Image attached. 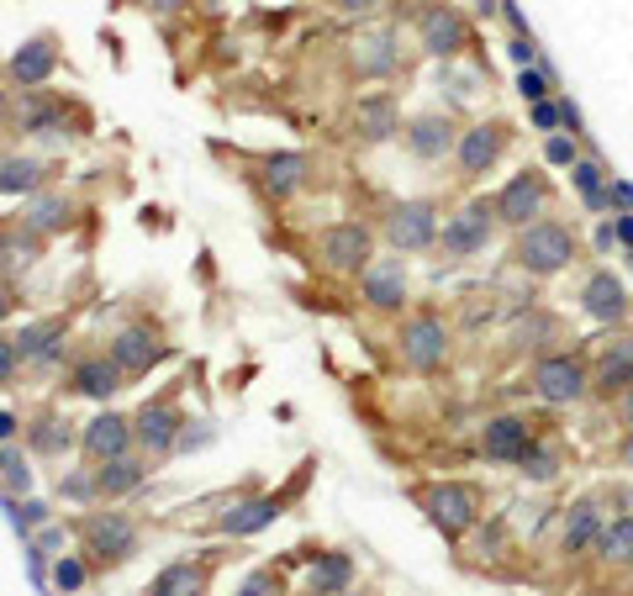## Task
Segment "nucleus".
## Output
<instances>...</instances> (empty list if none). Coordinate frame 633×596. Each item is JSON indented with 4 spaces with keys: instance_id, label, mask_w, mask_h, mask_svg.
<instances>
[{
    "instance_id": "1",
    "label": "nucleus",
    "mask_w": 633,
    "mask_h": 596,
    "mask_svg": "<svg viewBox=\"0 0 633 596\" xmlns=\"http://www.w3.org/2000/svg\"><path fill=\"white\" fill-rule=\"evenodd\" d=\"M507 259L518 264L522 275H533V280H549V275L571 269V264L580 259V233L571 228V222L538 217V222L518 228V238H512V253H507Z\"/></svg>"
},
{
    "instance_id": "2",
    "label": "nucleus",
    "mask_w": 633,
    "mask_h": 596,
    "mask_svg": "<svg viewBox=\"0 0 633 596\" xmlns=\"http://www.w3.org/2000/svg\"><path fill=\"white\" fill-rule=\"evenodd\" d=\"M412 501L422 507V517L449 538V543H460V538L480 523V512H486V496H480V485H470V480H428V485H412Z\"/></svg>"
},
{
    "instance_id": "3",
    "label": "nucleus",
    "mask_w": 633,
    "mask_h": 596,
    "mask_svg": "<svg viewBox=\"0 0 633 596\" xmlns=\"http://www.w3.org/2000/svg\"><path fill=\"white\" fill-rule=\"evenodd\" d=\"M74 534H79V549L90 554L96 570H121V565H132L137 549H143V528H137L127 512H85V517L74 523Z\"/></svg>"
},
{
    "instance_id": "4",
    "label": "nucleus",
    "mask_w": 633,
    "mask_h": 596,
    "mask_svg": "<svg viewBox=\"0 0 633 596\" xmlns=\"http://www.w3.org/2000/svg\"><path fill=\"white\" fill-rule=\"evenodd\" d=\"M528 391L544 401V407H576L591 396V364L586 354H538L528 369Z\"/></svg>"
},
{
    "instance_id": "5",
    "label": "nucleus",
    "mask_w": 633,
    "mask_h": 596,
    "mask_svg": "<svg viewBox=\"0 0 633 596\" xmlns=\"http://www.w3.org/2000/svg\"><path fill=\"white\" fill-rule=\"evenodd\" d=\"M438 228H444V206L433 195H406L386 211L380 233L396 253H428V248H438Z\"/></svg>"
},
{
    "instance_id": "6",
    "label": "nucleus",
    "mask_w": 633,
    "mask_h": 596,
    "mask_svg": "<svg viewBox=\"0 0 633 596\" xmlns=\"http://www.w3.org/2000/svg\"><path fill=\"white\" fill-rule=\"evenodd\" d=\"M496 206H491V195H475V201H464L454 217H444V228H438V253L449 259V264H460V259H475V253H486V243L496 238Z\"/></svg>"
},
{
    "instance_id": "7",
    "label": "nucleus",
    "mask_w": 633,
    "mask_h": 596,
    "mask_svg": "<svg viewBox=\"0 0 633 596\" xmlns=\"http://www.w3.org/2000/svg\"><path fill=\"white\" fill-rule=\"evenodd\" d=\"M312 248H317V264L328 275H354L359 280L375 264V228H364V222H328Z\"/></svg>"
},
{
    "instance_id": "8",
    "label": "nucleus",
    "mask_w": 633,
    "mask_h": 596,
    "mask_svg": "<svg viewBox=\"0 0 633 596\" xmlns=\"http://www.w3.org/2000/svg\"><path fill=\"white\" fill-rule=\"evenodd\" d=\"M449 344H454V333H449V322L438 311H412L402 322V333H396L402 364L417 369V375H438L449 364Z\"/></svg>"
},
{
    "instance_id": "9",
    "label": "nucleus",
    "mask_w": 633,
    "mask_h": 596,
    "mask_svg": "<svg viewBox=\"0 0 633 596\" xmlns=\"http://www.w3.org/2000/svg\"><path fill=\"white\" fill-rule=\"evenodd\" d=\"M132 433H137V454L143 459H170L179 449V433H185V412H179V396L159 391L154 401H143L132 412Z\"/></svg>"
},
{
    "instance_id": "10",
    "label": "nucleus",
    "mask_w": 633,
    "mask_h": 596,
    "mask_svg": "<svg viewBox=\"0 0 633 596\" xmlns=\"http://www.w3.org/2000/svg\"><path fill=\"white\" fill-rule=\"evenodd\" d=\"M512 121H502V117H486V121H475V127H464L460 132V148H454V170H460V179L470 185V179H480V175H491L496 164H502V153L512 148Z\"/></svg>"
},
{
    "instance_id": "11",
    "label": "nucleus",
    "mask_w": 633,
    "mask_h": 596,
    "mask_svg": "<svg viewBox=\"0 0 633 596\" xmlns=\"http://www.w3.org/2000/svg\"><path fill=\"white\" fill-rule=\"evenodd\" d=\"M106 354L116 359V369H121L127 380H143V375H154L174 349H170V338H164L159 327H148V322H127L112 344H106Z\"/></svg>"
},
{
    "instance_id": "12",
    "label": "nucleus",
    "mask_w": 633,
    "mask_h": 596,
    "mask_svg": "<svg viewBox=\"0 0 633 596\" xmlns=\"http://www.w3.org/2000/svg\"><path fill=\"white\" fill-rule=\"evenodd\" d=\"M417 43H422V54H433V59H460L464 48L475 43V32H470V21H464L454 5L428 0V5L417 11Z\"/></svg>"
},
{
    "instance_id": "13",
    "label": "nucleus",
    "mask_w": 633,
    "mask_h": 596,
    "mask_svg": "<svg viewBox=\"0 0 633 596\" xmlns=\"http://www.w3.org/2000/svg\"><path fill=\"white\" fill-rule=\"evenodd\" d=\"M491 206H496V222L518 233V228H528V222L544 217V206H549V179L538 175V170H522V175H512L491 195Z\"/></svg>"
},
{
    "instance_id": "14",
    "label": "nucleus",
    "mask_w": 633,
    "mask_h": 596,
    "mask_svg": "<svg viewBox=\"0 0 633 596\" xmlns=\"http://www.w3.org/2000/svg\"><path fill=\"white\" fill-rule=\"evenodd\" d=\"M137 449V433H132V418L127 412H112L101 407L90 422H79V454L85 465H101V459H121Z\"/></svg>"
},
{
    "instance_id": "15",
    "label": "nucleus",
    "mask_w": 633,
    "mask_h": 596,
    "mask_svg": "<svg viewBox=\"0 0 633 596\" xmlns=\"http://www.w3.org/2000/svg\"><path fill=\"white\" fill-rule=\"evenodd\" d=\"M402 143H406L412 159L444 164V159L460 148V127H454V117H444V112H422V117H412L402 127Z\"/></svg>"
},
{
    "instance_id": "16",
    "label": "nucleus",
    "mask_w": 633,
    "mask_h": 596,
    "mask_svg": "<svg viewBox=\"0 0 633 596\" xmlns=\"http://www.w3.org/2000/svg\"><path fill=\"white\" fill-rule=\"evenodd\" d=\"M602 507H607V491L576 496V501L565 507V523H560V554H586V549H596V538H602L607 517H612V512H602Z\"/></svg>"
},
{
    "instance_id": "17",
    "label": "nucleus",
    "mask_w": 633,
    "mask_h": 596,
    "mask_svg": "<svg viewBox=\"0 0 633 596\" xmlns=\"http://www.w3.org/2000/svg\"><path fill=\"white\" fill-rule=\"evenodd\" d=\"M538 433H533V422L518 418V412H502V418H486L480 422V454L491 459V465H518L522 454H528V443H533Z\"/></svg>"
},
{
    "instance_id": "18",
    "label": "nucleus",
    "mask_w": 633,
    "mask_h": 596,
    "mask_svg": "<svg viewBox=\"0 0 633 596\" xmlns=\"http://www.w3.org/2000/svg\"><path fill=\"white\" fill-rule=\"evenodd\" d=\"M580 306H586V317H591V322L618 327V322H629L633 296L623 291V280H618L612 269H591V275H586V286H580Z\"/></svg>"
},
{
    "instance_id": "19",
    "label": "nucleus",
    "mask_w": 633,
    "mask_h": 596,
    "mask_svg": "<svg viewBox=\"0 0 633 596\" xmlns=\"http://www.w3.org/2000/svg\"><path fill=\"white\" fill-rule=\"evenodd\" d=\"M212 575H217V549L196 554V559H174L164 565L143 596H212Z\"/></svg>"
},
{
    "instance_id": "20",
    "label": "nucleus",
    "mask_w": 633,
    "mask_h": 596,
    "mask_svg": "<svg viewBox=\"0 0 633 596\" xmlns=\"http://www.w3.org/2000/svg\"><path fill=\"white\" fill-rule=\"evenodd\" d=\"M54 69H58V37L54 32L27 37V43L11 54V63H5V74H11L16 90H43V85L54 79Z\"/></svg>"
},
{
    "instance_id": "21",
    "label": "nucleus",
    "mask_w": 633,
    "mask_h": 596,
    "mask_svg": "<svg viewBox=\"0 0 633 596\" xmlns=\"http://www.w3.org/2000/svg\"><path fill=\"white\" fill-rule=\"evenodd\" d=\"M11 121H16L21 132H32V137H63V132H69V101L54 95V90H21Z\"/></svg>"
},
{
    "instance_id": "22",
    "label": "nucleus",
    "mask_w": 633,
    "mask_h": 596,
    "mask_svg": "<svg viewBox=\"0 0 633 596\" xmlns=\"http://www.w3.org/2000/svg\"><path fill=\"white\" fill-rule=\"evenodd\" d=\"M69 327H74V311H48V317H37V322H21V333H11L21 364H48V359L63 349Z\"/></svg>"
},
{
    "instance_id": "23",
    "label": "nucleus",
    "mask_w": 633,
    "mask_h": 596,
    "mask_svg": "<svg viewBox=\"0 0 633 596\" xmlns=\"http://www.w3.org/2000/svg\"><path fill=\"white\" fill-rule=\"evenodd\" d=\"M633 385V333H618L596 364H591V396H602V401H612V396H623Z\"/></svg>"
},
{
    "instance_id": "24",
    "label": "nucleus",
    "mask_w": 633,
    "mask_h": 596,
    "mask_svg": "<svg viewBox=\"0 0 633 596\" xmlns=\"http://www.w3.org/2000/svg\"><path fill=\"white\" fill-rule=\"evenodd\" d=\"M27 438V454L32 459H63L69 449H79V427L63 418V412H37V418L21 427Z\"/></svg>"
},
{
    "instance_id": "25",
    "label": "nucleus",
    "mask_w": 633,
    "mask_h": 596,
    "mask_svg": "<svg viewBox=\"0 0 633 596\" xmlns=\"http://www.w3.org/2000/svg\"><path fill=\"white\" fill-rule=\"evenodd\" d=\"M121 385H127V375L116 369L112 354H85L69 369V391H74V396H90V401H101V407L112 401Z\"/></svg>"
},
{
    "instance_id": "26",
    "label": "nucleus",
    "mask_w": 633,
    "mask_h": 596,
    "mask_svg": "<svg viewBox=\"0 0 633 596\" xmlns=\"http://www.w3.org/2000/svg\"><path fill=\"white\" fill-rule=\"evenodd\" d=\"M359 291L375 311H402L406 306V264L402 259H375L364 275H359Z\"/></svg>"
},
{
    "instance_id": "27",
    "label": "nucleus",
    "mask_w": 633,
    "mask_h": 596,
    "mask_svg": "<svg viewBox=\"0 0 633 596\" xmlns=\"http://www.w3.org/2000/svg\"><path fill=\"white\" fill-rule=\"evenodd\" d=\"M280 512H286L280 496H248V501H232L228 512L217 517V534H222V538H254V534H264Z\"/></svg>"
},
{
    "instance_id": "28",
    "label": "nucleus",
    "mask_w": 633,
    "mask_h": 596,
    "mask_svg": "<svg viewBox=\"0 0 633 596\" xmlns=\"http://www.w3.org/2000/svg\"><path fill=\"white\" fill-rule=\"evenodd\" d=\"M148 465H154V459H143L137 449L121 454V459H101V465H90V470H96V501H121V496H132V491L148 480Z\"/></svg>"
},
{
    "instance_id": "29",
    "label": "nucleus",
    "mask_w": 633,
    "mask_h": 596,
    "mask_svg": "<svg viewBox=\"0 0 633 596\" xmlns=\"http://www.w3.org/2000/svg\"><path fill=\"white\" fill-rule=\"evenodd\" d=\"M74 201L63 195V190H37L27 206H21V222L32 228V233H43V238H58V233H69L74 228Z\"/></svg>"
},
{
    "instance_id": "30",
    "label": "nucleus",
    "mask_w": 633,
    "mask_h": 596,
    "mask_svg": "<svg viewBox=\"0 0 633 596\" xmlns=\"http://www.w3.org/2000/svg\"><path fill=\"white\" fill-rule=\"evenodd\" d=\"M312 153H301V148H286V153H270L264 159V190L270 195H296V190H306V179H312Z\"/></svg>"
},
{
    "instance_id": "31",
    "label": "nucleus",
    "mask_w": 633,
    "mask_h": 596,
    "mask_svg": "<svg viewBox=\"0 0 633 596\" xmlns=\"http://www.w3.org/2000/svg\"><path fill=\"white\" fill-rule=\"evenodd\" d=\"M396 37L391 32H364L359 43H354V74L359 79H391L396 74Z\"/></svg>"
},
{
    "instance_id": "32",
    "label": "nucleus",
    "mask_w": 633,
    "mask_h": 596,
    "mask_svg": "<svg viewBox=\"0 0 633 596\" xmlns=\"http://www.w3.org/2000/svg\"><path fill=\"white\" fill-rule=\"evenodd\" d=\"M354 127H359V132H354L359 143H386V137L402 132V112H396L391 95H364L359 112H354Z\"/></svg>"
},
{
    "instance_id": "33",
    "label": "nucleus",
    "mask_w": 633,
    "mask_h": 596,
    "mask_svg": "<svg viewBox=\"0 0 633 596\" xmlns=\"http://www.w3.org/2000/svg\"><path fill=\"white\" fill-rule=\"evenodd\" d=\"M306 586H312V592H328V596L354 592V554H348V549H317Z\"/></svg>"
},
{
    "instance_id": "34",
    "label": "nucleus",
    "mask_w": 633,
    "mask_h": 596,
    "mask_svg": "<svg viewBox=\"0 0 633 596\" xmlns=\"http://www.w3.org/2000/svg\"><path fill=\"white\" fill-rule=\"evenodd\" d=\"M571 185H576V195H580V206H586V211H596V217H602V211H612V175H607L596 159H586V153H580L576 164H571Z\"/></svg>"
},
{
    "instance_id": "35",
    "label": "nucleus",
    "mask_w": 633,
    "mask_h": 596,
    "mask_svg": "<svg viewBox=\"0 0 633 596\" xmlns=\"http://www.w3.org/2000/svg\"><path fill=\"white\" fill-rule=\"evenodd\" d=\"M596 559L607 570H633V512H612L596 538Z\"/></svg>"
},
{
    "instance_id": "36",
    "label": "nucleus",
    "mask_w": 633,
    "mask_h": 596,
    "mask_svg": "<svg viewBox=\"0 0 633 596\" xmlns=\"http://www.w3.org/2000/svg\"><path fill=\"white\" fill-rule=\"evenodd\" d=\"M37 190H48V164L43 159H0V195H37Z\"/></svg>"
},
{
    "instance_id": "37",
    "label": "nucleus",
    "mask_w": 633,
    "mask_h": 596,
    "mask_svg": "<svg viewBox=\"0 0 633 596\" xmlns=\"http://www.w3.org/2000/svg\"><path fill=\"white\" fill-rule=\"evenodd\" d=\"M90 575H96V565H90V554L79 549V554H58L54 570H48V581H54L58 596H79L90 586Z\"/></svg>"
},
{
    "instance_id": "38",
    "label": "nucleus",
    "mask_w": 633,
    "mask_h": 596,
    "mask_svg": "<svg viewBox=\"0 0 633 596\" xmlns=\"http://www.w3.org/2000/svg\"><path fill=\"white\" fill-rule=\"evenodd\" d=\"M32 491V465L16 443H0V496L5 501H21Z\"/></svg>"
},
{
    "instance_id": "39",
    "label": "nucleus",
    "mask_w": 633,
    "mask_h": 596,
    "mask_svg": "<svg viewBox=\"0 0 633 596\" xmlns=\"http://www.w3.org/2000/svg\"><path fill=\"white\" fill-rule=\"evenodd\" d=\"M43 243H48V238H43V233H32L27 222H21V228H5V238H0V259L27 269V264H37V259H43Z\"/></svg>"
},
{
    "instance_id": "40",
    "label": "nucleus",
    "mask_w": 633,
    "mask_h": 596,
    "mask_svg": "<svg viewBox=\"0 0 633 596\" xmlns=\"http://www.w3.org/2000/svg\"><path fill=\"white\" fill-rule=\"evenodd\" d=\"M554 333H560V327H554V317H549V311H538V306H528V311H518V317H512V344H518V349H538V338H549V344H554Z\"/></svg>"
},
{
    "instance_id": "41",
    "label": "nucleus",
    "mask_w": 633,
    "mask_h": 596,
    "mask_svg": "<svg viewBox=\"0 0 633 596\" xmlns=\"http://www.w3.org/2000/svg\"><path fill=\"white\" fill-rule=\"evenodd\" d=\"M522 480H554L560 476V443H549V438H533L528 443V454L518 459Z\"/></svg>"
},
{
    "instance_id": "42",
    "label": "nucleus",
    "mask_w": 633,
    "mask_h": 596,
    "mask_svg": "<svg viewBox=\"0 0 633 596\" xmlns=\"http://www.w3.org/2000/svg\"><path fill=\"white\" fill-rule=\"evenodd\" d=\"M232 596H290L286 565H259V570H248V575H243V586H237Z\"/></svg>"
},
{
    "instance_id": "43",
    "label": "nucleus",
    "mask_w": 633,
    "mask_h": 596,
    "mask_svg": "<svg viewBox=\"0 0 633 596\" xmlns=\"http://www.w3.org/2000/svg\"><path fill=\"white\" fill-rule=\"evenodd\" d=\"M549 90H554V74L544 69V63H528V69H518V95L533 106V101H549Z\"/></svg>"
},
{
    "instance_id": "44",
    "label": "nucleus",
    "mask_w": 633,
    "mask_h": 596,
    "mask_svg": "<svg viewBox=\"0 0 633 596\" xmlns=\"http://www.w3.org/2000/svg\"><path fill=\"white\" fill-rule=\"evenodd\" d=\"M58 496L90 507V501H96V470H90V465H85V470H63V476H58Z\"/></svg>"
},
{
    "instance_id": "45",
    "label": "nucleus",
    "mask_w": 633,
    "mask_h": 596,
    "mask_svg": "<svg viewBox=\"0 0 633 596\" xmlns=\"http://www.w3.org/2000/svg\"><path fill=\"white\" fill-rule=\"evenodd\" d=\"M544 159H549L554 170H571V164L580 159L576 137H565V132H549V137H544Z\"/></svg>"
},
{
    "instance_id": "46",
    "label": "nucleus",
    "mask_w": 633,
    "mask_h": 596,
    "mask_svg": "<svg viewBox=\"0 0 633 596\" xmlns=\"http://www.w3.org/2000/svg\"><path fill=\"white\" fill-rule=\"evenodd\" d=\"M528 121L549 137V132H560V127H565V106H560V101H533V106H528Z\"/></svg>"
},
{
    "instance_id": "47",
    "label": "nucleus",
    "mask_w": 633,
    "mask_h": 596,
    "mask_svg": "<svg viewBox=\"0 0 633 596\" xmlns=\"http://www.w3.org/2000/svg\"><path fill=\"white\" fill-rule=\"evenodd\" d=\"M11 507H16V528H21V534H32V528H48V517H54L43 501H11Z\"/></svg>"
},
{
    "instance_id": "48",
    "label": "nucleus",
    "mask_w": 633,
    "mask_h": 596,
    "mask_svg": "<svg viewBox=\"0 0 633 596\" xmlns=\"http://www.w3.org/2000/svg\"><path fill=\"white\" fill-rule=\"evenodd\" d=\"M16 369H21L16 338H5V333H0V385H11V380H16Z\"/></svg>"
},
{
    "instance_id": "49",
    "label": "nucleus",
    "mask_w": 633,
    "mask_h": 596,
    "mask_svg": "<svg viewBox=\"0 0 633 596\" xmlns=\"http://www.w3.org/2000/svg\"><path fill=\"white\" fill-rule=\"evenodd\" d=\"M16 306H21L16 280H5V275H0V322H11V317H16Z\"/></svg>"
},
{
    "instance_id": "50",
    "label": "nucleus",
    "mask_w": 633,
    "mask_h": 596,
    "mask_svg": "<svg viewBox=\"0 0 633 596\" xmlns=\"http://www.w3.org/2000/svg\"><path fill=\"white\" fill-rule=\"evenodd\" d=\"M507 54H512V63H518V69H528V63H538V43H533V37H512V43H507Z\"/></svg>"
},
{
    "instance_id": "51",
    "label": "nucleus",
    "mask_w": 633,
    "mask_h": 596,
    "mask_svg": "<svg viewBox=\"0 0 633 596\" xmlns=\"http://www.w3.org/2000/svg\"><path fill=\"white\" fill-rule=\"evenodd\" d=\"M612 233H618V243L633 253V211H618V217H612Z\"/></svg>"
},
{
    "instance_id": "52",
    "label": "nucleus",
    "mask_w": 633,
    "mask_h": 596,
    "mask_svg": "<svg viewBox=\"0 0 633 596\" xmlns=\"http://www.w3.org/2000/svg\"><path fill=\"white\" fill-rule=\"evenodd\" d=\"M612 206H618V211H633V185L629 179H612Z\"/></svg>"
},
{
    "instance_id": "53",
    "label": "nucleus",
    "mask_w": 633,
    "mask_h": 596,
    "mask_svg": "<svg viewBox=\"0 0 633 596\" xmlns=\"http://www.w3.org/2000/svg\"><path fill=\"white\" fill-rule=\"evenodd\" d=\"M21 427H27V422H16V412H0V443H16Z\"/></svg>"
},
{
    "instance_id": "54",
    "label": "nucleus",
    "mask_w": 633,
    "mask_h": 596,
    "mask_svg": "<svg viewBox=\"0 0 633 596\" xmlns=\"http://www.w3.org/2000/svg\"><path fill=\"white\" fill-rule=\"evenodd\" d=\"M143 5H148L154 16H174V11H185L190 0H143Z\"/></svg>"
},
{
    "instance_id": "55",
    "label": "nucleus",
    "mask_w": 633,
    "mask_h": 596,
    "mask_svg": "<svg viewBox=\"0 0 633 596\" xmlns=\"http://www.w3.org/2000/svg\"><path fill=\"white\" fill-rule=\"evenodd\" d=\"M596 248H602V253H612V248H618V233H612V222H602V228H596Z\"/></svg>"
},
{
    "instance_id": "56",
    "label": "nucleus",
    "mask_w": 633,
    "mask_h": 596,
    "mask_svg": "<svg viewBox=\"0 0 633 596\" xmlns=\"http://www.w3.org/2000/svg\"><path fill=\"white\" fill-rule=\"evenodd\" d=\"M618 412H623V427L633 433V385L623 391V396H618Z\"/></svg>"
},
{
    "instance_id": "57",
    "label": "nucleus",
    "mask_w": 633,
    "mask_h": 596,
    "mask_svg": "<svg viewBox=\"0 0 633 596\" xmlns=\"http://www.w3.org/2000/svg\"><path fill=\"white\" fill-rule=\"evenodd\" d=\"M344 11H375V5H386V0H338Z\"/></svg>"
},
{
    "instance_id": "58",
    "label": "nucleus",
    "mask_w": 633,
    "mask_h": 596,
    "mask_svg": "<svg viewBox=\"0 0 633 596\" xmlns=\"http://www.w3.org/2000/svg\"><path fill=\"white\" fill-rule=\"evenodd\" d=\"M5 101H11V74L0 69V112H5Z\"/></svg>"
},
{
    "instance_id": "59",
    "label": "nucleus",
    "mask_w": 633,
    "mask_h": 596,
    "mask_svg": "<svg viewBox=\"0 0 633 596\" xmlns=\"http://www.w3.org/2000/svg\"><path fill=\"white\" fill-rule=\"evenodd\" d=\"M475 5H480V11H496V0H475Z\"/></svg>"
},
{
    "instance_id": "60",
    "label": "nucleus",
    "mask_w": 633,
    "mask_h": 596,
    "mask_svg": "<svg viewBox=\"0 0 633 596\" xmlns=\"http://www.w3.org/2000/svg\"><path fill=\"white\" fill-rule=\"evenodd\" d=\"M301 596H328V592H312V586H306V592H301Z\"/></svg>"
},
{
    "instance_id": "61",
    "label": "nucleus",
    "mask_w": 633,
    "mask_h": 596,
    "mask_svg": "<svg viewBox=\"0 0 633 596\" xmlns=\"http://www.w3.org/2000/svg\"><path fill=\"white\" fill-rule=\"evenodd\" d=\"M344 596H370V592H344Z\"/></svg>"
},
{
    "instance_id": "62",
    "label": "nucleus",
    "mask_w": 633,
    "mask_h": 596,
    "mask_svg": "<svg viewBox=\"0 0 633 596\" xmlns=\"http://www.w3.org/2000/svg\"><path fill=\"white\" fill-rule=\"evenodd\" d=\"M0 238H5V228H0Z\"/></svg>"
}]
</instances>
